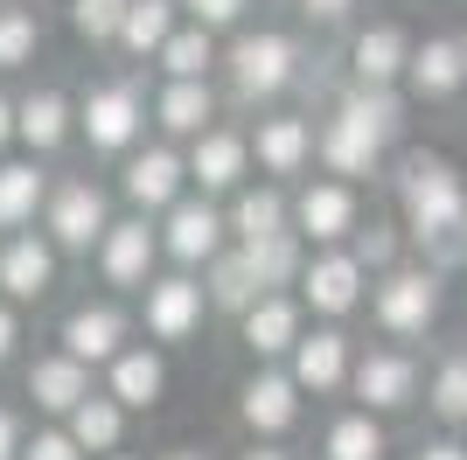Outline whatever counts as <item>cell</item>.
I'll list each match as a JSON object with an SVG mask.
<instances>
[{"label": "cell", "mask_w": 467, "mask_h": 460, "mask_svg": "<svg viewBox=\"0 0 467 460\" xmlns=\"http://www.w3.org/2000/svg\"><path fill=\"white\" fill-rule=\"evenodd\" d=\"M398 210H405V230L426 245L432 266H453L461 230H467V182H461V168L440 161V153H411L405 174H398Z\"/></svg>", "instance_id": "obj_1"}, {"label": "cell", "mask_w": 467, "mask_h": 460, "mask_svg": "<svg viewBox=\"0 0 467 460\" xmlns=\"http://www.w3.org/2000/svg\"><path fill=\"white\" fill-rule=\"evenodd\" d=\"M398 126H405V105L390 91H349V98H335V112L321 119L314 153H321L328 174L356 182V174H377V161H384V147L398 140Z\"/></svg>", "instance_id": "obj_2"}, {"label": "cell", "mask_w": 467, "mask_h": 460, "mask_svg": "<svg viewBox=\"0 0 467 460\" xmlns=\"http://www.w3.org/2000/svg\"><path fill=\"white\" fill-rule=\"evenodd\" d=\"M223 70H231L237 98H279L293 77H300V49H293V36H279V28H244V36L223 49Z\"/></svg>", "instance_id": "obj_3"}, {"label": "cell", "mask_w": 467, "mask_h": 460, "mask_svg": "<svg viewBox=\"0 0 467 460\" xmlns=\"http://www.w3.org/2000/svg\"><path fill=\"white\" fill-rule=\"evenodd\" d=\"M370 307H377V328H384V335H426V328L440 321V272L390 266L384 279H377Z\"/></svg>", "instance_id": "obj_4"}, {"label": "cell", "mask_w": 467, "mask_h": 460, "mask_svg": "<svg viewBox=\"0 0 467 460\" xmlns=\"http://www.w3.org/2000/svg\"><path fill=\"white\" fill-rule=\"evenodd\" d=\"M42 210H49V245H57V251H91V245H105V230H112L105 189H98V182H84V174L57 182Z\"/></svg>", "instance_id": "obj_5"}, {"label": "cell", "mask_w": 467, "mask_h": 460, "mask_svg": "<svg viewBox=\"0 0 467 460\" xmlns=\"http://www.w3.org/2000/svg\"><path fill=\"white\" fill-rule=\"evenodd\" d=\"M147 126V105H140V84H91V98L78 105V133L91 140L98 153H126Z\"/></svg>", "instance_id": "obj_6"}, {"label": "cell", "mask_w": 467, "mask_h": 460, "mask_svg": "<svg viewBox=\"0 0 467 460\" xmlns=\"http://www.w3.org/2000/svg\"><path fill=\"white\" fill-rule=\"evenodd\" d=\"M293 237H307L314 251H335L356 237V189L349 182H307L293 195Z\"/></svg>", "instance_id": "obj_7"}, {"label": "cell", "mask_w": 467, "mask_h": 460, "mask_svg": "<svg viewBox=\"0 0 467 460\" xmlns=\"http://www.w3.org/2000/svg\"><path fill=\"white\" fill-rule=\"evenodd\" d=\"M349 391L363 398V412H405L419 398V363H411L405 349H370V356H356L349 370Z\"/></svg>", "instance_id": "obj_8"}, {"label": "cell", "mask_w": 467, "mask_h": 460, "mask_svg": "<svg viewBox=\"0 0 467 460\" xmlns=\"http://www.w3.org/2000/svg\"><path fill=\"white\" fill-rule=\"evenodd\" d=\"M154 258H161V230L147 224V216L112 224V230H105V245H98V272H105L112 287H126V293H147Z\"/></svg>", "instance_id": "obj_9"}, {"label": "cell", "mask_w": 467, "mask_h": 460, "mask_svg": "<svg viewBox=\"0 0 467 460\" xmlns=\"http://www.w3.org/2000/svg\"><path fill=\"white\" fill-rule=\"evenodd\" d=\"M161 251L175 258V266H210L216 251H223V210H216L210 195H182L168 224H161Z\"/></svg>", "instance_id": "obj_10"}, {"label": "cell", "mask_w": 467, "mask_h": 460, "mask_svg": "<svg viewBox=\"0 0 467 460\" xmlns=\"http://www.w3.org/2000/svg\"><path fill=\"white\" fill-rule=\"evenodd\" d=\"M244 168H252V140L237 133V126H210L189 153V182L202 195H237L244 189Z\"/></svg>", "instance_id": "obj_11"}, {"label": "cell", "mask_w": 467, "mask_h": 460, "mask_svg": "<svg viewBox=\"0 0 467 460\" xmlns=\"http://www.w3.org/2000/svg\"><path fill=\"white\" fill-rule=\"evenodd\" d=\"M202 279L189 272H168V279H147V335L154 342H189L202 328Z\"/></svg>", "instance_id": "obj_12"}, {"label": "cell", "mask_w": 467, "mask_h": 460, "mask_svg": "<svg viewBox=\"0 0 467 460\" xmlns=\"http://www.w3.org/2000/svg\"><path fill=\"white\" fill-rule=\"evenodd\" d=\"M300 300H307L314 314L342 321V314L363 300V266H356L349 251H314L307 266H300Z\"/></svg>", "instance_id": "obj_13"}, {"label": "cell", "mask_w": 467, "mask_h": 460, "mask_svg": "<svg viewBox=\"0 0 467 460\" xmlns=\"http://www.w3.org/2000/svg\"><path fill=\"white\" fill-rule=\"evenodd\" d=\"M405 84L411 98H453L467 91V36H426V42H411V63H405Z\"/></svg>", "instance_id": "obj_14"}, {"label": "cell", "mask_w": 467, "mask_h": 460, "mask_svg": "<svg viewBox=\"0 0 467 460\" xmlns=\"http://www.w3.org/2000/svg\"><path fill=\"white\" fill-rule=\"evenodd\" d=\"M405 63H411V36L398 28V21H377V28H363V36L349 42L356 91H390V84L405 77Z\"/></svg>", "instance_id": "obj_15"}, {"label": "cell", "mask_w": 467, "mask_h": 460, "mask_svg": "<svg viewBox=\"0 0 467 460\" xmlns=\"http://www.w3.org/2000/svg\"><path fill=\"white\" fill-rule=\"evenodd\" d=\"M126 195H133L140 210H175L182 195H189V161H182L175 147H140L133 161H126Z\"/></svg>", "instance_id": "obj_16"}, {"label": "cell", "mask_w": 467, "mask_h": 460, "mask_svg": "<svg viewBox=\"0 0 467 460\" xmlns=\"http://www.w3.org/2000/svg\"><path fill=\"white\" fill-rule=\"evenodd\" d=\"M49 287H57V245L36 237V230H15L0 245V293L7 300H42Z\"/></svg>", "instance_id": "obj_17"}, {"label": "cell", "mask_w": 467, "mask_h": 460, "mask_svg": "<svg viewBox=\"0 0 467 460\" xmlns=\"http://www.w3.org/2000/svg\"><path fill=\"white\" fill-rule=\"evenodd\" d=\"M119 349H126V314H119V307H105V300H84V307H70V314H63V356H70V363H112Z\"/></svg>", "instance_id": "obj_18"}, {"label": "cell", "mask_w": 467, "mask_h": 460, "mask_svg": "<svg viewBox=\"0 0 467 460\" xmlns=\"http://www.w3.org/2000/svg\"><path fill=\"white\" fill-rule=\"evenodd\" d=\"M161 391H168L161 349H119L112 363H105V398H112L119 412H154Z\"/></svg>", "instance_id": "obj_19"}, {"label": "cell", "mask_w": 467, "mask_h": 460, "mask_svg": "<svg viewBox=\"0 0 467 460\" xmlns=\"http://www.w3.org/2000/svg\"><path fill=\"white\" fill-rule=\"evenodd\" d=\"M349 370H356L349 335H342V328H314V335L293 342V370H286V377L300 383V391H342Z\"/></svg>", "instance_id": "obj_20"}, {"label": "cell", "mask_w": 467, "mask_h": 460, "mask_svg": "<svg viewBox=\"0 0 467 460\" xmlns=\"http://www.w3.org/2000/svg\"><path fill=\"white\" fill-rule=\"evenodd\" d=\"M237 419L252 425V433H286V425L300 419V383H293L286 370H258V377H244V391H237Z\"/></svg>", "instance_id": "obj_21"}, {"label": "cell", "mask_w": 467, "mask_h": 460, "mask_svg": "<svg viewBox=\"0 0 467 460\" xmlns=\"http://www.w3.org/2000/svg\"><path fill=\"white\" fill-rule=\"evenodd\" d=\"M70 126H78V105H70L57 84H42V91H28L15 105V140L28 153H57L63 140H70Z\"/></svg>", "instance_id": "obj_22"}, {"label": "cell", "mask_w": 467, "mask_h": 460, "mask_svg": "<svg viewBox=\"0 0 467 460\" xmlns=\"http://www.w3.org/2000/svg\"><path fill=\"white\" fill-rule=\"evenodd\" d=\"M258 153V168L265 174H300L314 161V126L307 119H293V112H273V119H258V133H244Z\"/></svg>", "instance_id": "obj_23"}, {"label": "cell", "mask_w": 467, "mask_h": 460, "mask_svg": "<svg viewBox=\"0 0 467 460\" xmlns=\"http://www.w3.org/2000/svg\"><path fill=\"white\" fill-rule=\"evenodd\" d=\"M307 328H300V300L293 293H265V300L244 314V349H252L258 363H273V356H293Z\"/></svg>", "instance_id": "obj_24"}, {"label": "cell", "mask_w": 467, "mask_h": 460, "mask_svg": "<svg viewBox=\"0 0 467 460\" xmlns=\"http://www.w3.org/2000/svg\"><path fill=\"white\" fill-rule=\"evenodd\" d=\"M28 398H36V412H57V419H70L84 398H91V370L70 363V356H36L28 363Z\"/></svg>", "instance_id": "obj_25"}, {"label": "cell", "mask_w": 467, "mask_h": 460, "mask_svg": "<svg viewBox=\"0 0 467 460\" xmlns=\"http://www.w3.org/2000/svg\"><path fill=\"white\" fill-rule=\"evenodd\" d=\"M223 230H231L237 245H265V237H279V230H293V203L265 182V189H237L231 210H223Z\"/></svg>", "instance_id": "obj_26"}, {"label": "cell", "mask_w": 467, "mask_h": 460, "mask_svg": "<svg viewBox=\"0 0 467 460\" xmlns=\"http://www.w3.org/2000/svg\"><path fill=\"white\" fill-rule=\"evenodd\" d=\"M202 300L210 307H223V314H252L258 300H265V287H258V266H252V251L237 245V251H216L210 258V287H202Z\"/></svg>", "instance_id": "obj_27"}, {"label": "cell", "mask_w": 467, "mask_h": 460, "mask_svg": "<svg viewBox=\"0 0 467 460\" xmlns=\"http://www.w3.org/2000/svg\"><path fill=\"white\" fill-rule=\"evenodd\" d=\"M42 203H49V174L36 161H0V230L36 224Z\"/></svg>", "instance_id": "obj_28"}, {"label": "cell", "mask_w": 467, "mask_h": 460, "mask_svg": "<svg viewBox=\"0 0 467 460\" xmlns=\"http://www.w3.org/2000/svg\"><path fill=\"white\" fill-rule=\"evenodd\" d=\"M63 433L78 440V454H112V446L126 440V412H119L105 391H91V398H84L78 412L63 419Z\"/></svg>", "instance_id": "obj_29"}, {"label": "cell", "mask_w": 467, "mask_h": 460, "mask_svg": "<svg viewBox=\"0 0 467 460\" xmlns=\"http://www.w3.org/2000/svg\"><path fill=\"white\" fill-rule=\"evenodd\" d=\"M154 119H161V133H210V119H216V91L210 84H168V91L154 98Z\"/></svg>", "instance_id": "obj_30"}, {"label": "cell", "mask_w": 467, "mask_h": 460, "mask_svg": "<svg viewBox=\"0 0 467 460\" xmlns=\"http://www.w3.org/2000/svg\"><path fill=\"white\" fill-rule=\"evenodd\" d=\"M175 7H182V0H133L126 21H119V49H133V57H161V42L182 28Z\"/></svg>", "instance_id": "obj_31"}, {"label": "cell", "mask_w": 467, "mask_h": 460, "mask_svg": "<svg viewBox=\"0 0 467 460\" xmlns=\"http://www.w3.org/2000/svg\"><path fill=\"white\" fill-rule=\"evenodd\" d=\"M161 70H168V84H210V70H216V42L189 21V28H175V36L161 42Z\"/></svg>", "instance_id": "obj_32"}, {"label": "cell", "mask_w": 467, "mask_h": 460, "mask_svg": "<svg viewBox=\"0 0 467 460\" xmlns=\"http://www.w3.org/2000/svg\"><path fill=\"white\" fill-rule=\"evenodd\" d=\"M321 454L328 460H384V425L370 419V412H342V419L328 425V440H321Z\"/></svg>", "instance_id": "obj_33"}, {"label": "cell", "mask_w": 467, "mask_h": 460, "mask_svg": "<svg viewBox=\"0 0 467 460\" xmlns=\"http://www.w3.org/2000/svg\"><path fill=\"white\" fill-rule=\"evenodd\" d=\"M252 251V266H258V287L273 293V287H300V266H307V258H300V237H293V230H279V237H265V245H244Z\"/></svg>", "instance_id": "obj_34"}, {"label": "cell", "mask_w": 467, "mask_h": 460, "mask_svg": "<svg viewBox=\"0 0 467 460\" xmlns=\"http://www.w3.org/2000/svg\"><path fill=\"white\" fill-rule=\"evenodd\" d=\"M426 404H432V419L467 425V349H453L447 363L432 370V383H426Z\"/></svg>", "instance_id": "obj_35"}, {"label": "cell", "mask_w": 467, "mask_h": 460, "mask_svg": "<svg viewBox=\"0 0 467 460\" xmlns=\"http://www.w3.org/2000/svg\"><path fill=\"white\" fill-rule=\"evenodd\" d=\"M36 49H42V21L28 7H0V70L36 63Z\"/></svg>", "instance_id": "obj_36"}, {"label": "cell", "mask_w": 467, "mask_h": 460, "mask_svg": "<svg viewBox=\"0 0 467 460\" xmlns=\"http://www.w3.org/2000/svg\"><path fill=\"white\" fill-rule=\"evenodd\" d=\"M133 0H70V28L84 42H119V21H126Z\"/></svg>", "instance_id": "obj_37"}, {"label": "cell", "mask_w": 467, "mask_h": 460, "mask_svg": "<svg viewBox=\"0 0 467 460\" xmlns=\"http://www.w3.org/2000/svg\"><path fill=\"white\" fill-rule=\"evenodd\" d=\"M363 272H390L398 266V230L390 224H370V230H356V251H349Z\"/></svg>", "instance_id": "obj_38"}, {"label": "cell", "mask_w": 467, "mask_h": 460, "mask_svg": "<svg viewBox=\"0 0 467 460\" xmlns=\"http://www.w3.org/2000/svg\"><path fill=\"white\" fill-rule=\"evenodd\" d=\"M182 7H189V21L202 28V36H216V28H237L252 0H182Z\"/></svg>", "instance_id": "obj_39"}, {"label": "cell", "mask_w": 467, "mask_h": 460, "mask_svg": "<svg viewBox=\"0 0 467 460\" xmlns=\"http://www.w3.org/2000/svg\"><path fill=\"white\" fill-rule=\"evenodd\" d=\"M21 460H84V454H78V440H70L63 425H49L36 440H21Z\"/></svg>", "instance_id": "obj_40"}, {"label": "cell", "mask_w": 467, "mask_h": 460, "mask_svg": "<svg viewBox=\"0 0 467 460\" xmlns=\"http://www.w3.org/2000/svg\"><path fill=\"white\" fill-rule=\"evenodd\" d=\"M0 460H21V419L0 404Z\"/></svg>", "instance_id": "obj_41"}, {"label": "cell", "mask_w": 467, "mask_h": 460, "mask_svg": "<svg viewBox=\"0 0 467 460\" xmlns=\"http://www.w3.org/2000/svg\"><path fill=\"white\" fill-rule=\"evenodd\" d=\"M349 7H356V0H300V15H307V21H342Z\"/></svg>", "instance_id": "obj_42"}, {"label": "cell", "mask_w": 467, "mask_h": 460, "mask_svg": "<svg viewBox=\"0 0 467 460\" xmlns=\"http://www.w3.org/2000/svg\"><path fill=\"white\" fill-rule=\"evenodd\" d=\"M15 342H21V321H15V307H0V363L15 356Z\"/></svg>", "instance_id": "obj_43"}, {"label": "cell", "mask_w": 467, "mask_h": 460, "mask_svg": "<svg viewBox=\"0 0 467 460\" xmlns=\"http://www.w3.org/2000/svg\"><path fill=\"white\" fill-rule=\"evenodd\" d=\"M411 460H467V446L461 440H432V446H419Z\"/></svg>", "instance_id": "obj_44"}, {"label": "cell", "mask_w": 467, "mask_h": 460, "mask_svg": "<svg viewBox=\"0 0 467 460\" xmlns=\"http://www.w3.org/2000/svg\"><path fill=\"white\" fill-rule=\"evenodd\" d=\"M15 140V98H0V147Z\"/></svg>", "instance_id": "obj_45"}, {"label": "cell", "mask_w": 467, "mask_h": 460, "mask_svg": "<svg viewBox=\"0 0 467 460\" xmlns=\"http://www.w3.org/2000/svg\"><path fill=\"white\" fill-rule=\"evenodd\" d=\"M237 460H293V454H286V446H244Z\"/></svg>", "instance_id": "obj_46"}, {"label": "cell", "mask_w": 467, "mask_h": 460, "mask_svg": "<svg viewBox=\"0 0 467 460\" xmlns=\"http://www.w3.org/2000/svg\"><path fill=\"white\" fill-rule=\"evenodd\" d=\"M161 460H210V454H202V446H168Z\"/></svg>", "instance_id": "obj_47"}, {"label": "cell", "mask_w": 467, "mask_h": 460, "mask_svg": "<svg viewBox=\"0 0 467 460\" xmlns=\"http://www.w3.org/2000/svg\"><path fill=\"white\" fill-rule=\"evenodd\" d=\"M453 266H461V272H467V230H461V251H453Z\"/></svg>", "instance_id": "obj_48"}, {"label": "cell", "mask_w": 467, "mask_h": 460, "mask_svg": "<svg viewBox=\"0 0 467 460\" xmlns=\"http://www.w3.org/2000/svg\"><path fill=\"white\" fill-rule=\"evenodd\" d=\"M105 460H133V454H105Z\"/></svg>", "instance_id": "obj_49"}]
</instances>
